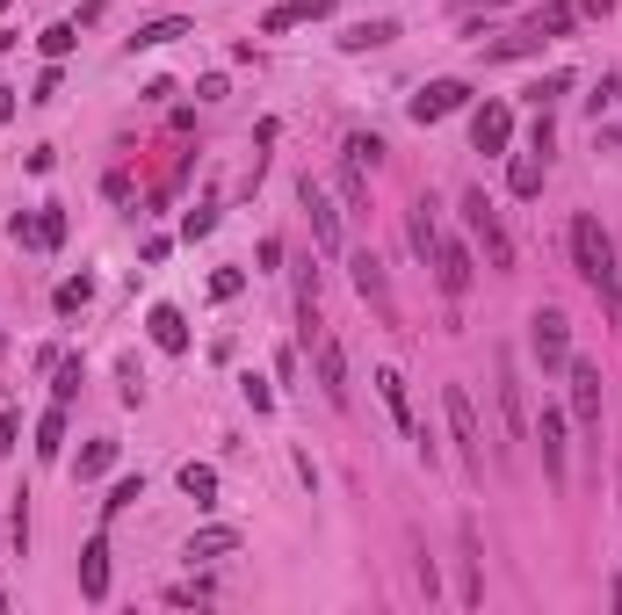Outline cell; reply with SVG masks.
I'll list each match as a JSON object with an SVG mask.
<instances>
[{
	"label": "cell",
	"instance_id": "1",
	"mask_svg": "<svg viewBox=\"0 0 622 615\" xmlns=\"http://www.w3.org/2000/svg\"><path fill=\"white\" fill-rule=\"evenodd\" d=\"M572 268L594 283V297L608 304V319L622 326V275H615V239L601 232V218H572Z\"/></svg>",
	"mask_w": 622,
	"mask_h": 615
},
{
	"label": "cell",
	"instance_id": "2",
	"mask_svg": "<svg viewBox=\"0 0 622 615\" xmlns=\"http://www.w3.org/2000/svg\"><path fill=\"white\" fill-rule=\"evenodd\" d=\"M463 225H471V239L485 246V268H492V275H514V239H507V225H500V210L485 203V189L463 196Z\"/></svg>",
	"mask_w": 622,
	"mask_h": 615
},
{
	"label": "cell",
	"instance_id": "3",
	"mask_svg": "<svg viewBox=\"0 0 622 615\" xmlns=\"http://www.w3.org/2000/svg\"><path fill=\"white\" fill-rule=\"evenodd\" d=\"M492 391H500V427H507V449L528 442V391H521V369L507 348H492Z\"/></svg>",
	"mask_w": 622,
	"mask_h": 615
},
{
	"label": "cell",
	"instance_id": "4",
	"mask_svg": "<svg viewBox=\"0 0 622 615\" xmlns=\"http://www.w3.org/2000/svg\"><path fill=\"white\" fill-rule=\"evenodd\" d=\"M442 406H449V435H456V456H463V471L485 478V442H478V406H471V391L449 384L442 391Z\"/></svg>",
	"mask_w": 622,
	"mask_h": 615
},
{
	"label": "cell",
	"instance_id": "5",
	"mask_svg": "<svg viewBox=\"0 0 622 615\" xmlns=\"http://www.w3.org/2000/svg\"><path fill=\"white\" fill-rule=\"evenodd\" d=\"M528 348H536L543 369H565V362H572V319L557 312V304H543V312L528 319Z\"/></svg>",
	"mask_w": 622,
	"mask_h": 615
},
{
	"label": "cell",
	"instance_id": "6",
	"mask_svg": "<svg viewBox=\"0 0 622 615\" xmlns=\"http://www.w3.org/2000/svg\"><path fill=\"white\" fill-rule=\"evenodd\" d=\"M434 283H442V297H463L478 283V261H471L463 239H434Z\"/></svg>",
	"mask_w": 622,
	"mask_h": 615
},
{
	"label": "cell",
	"instance_id": "7",
	"mask_svg": "<svg viewBox=\"0 0 622 615\" xmlns=\"http://www.w3.org/2000/svg\"><path fill=\"white\" fill-rule=\"evenodd\" d=\"M572 369V420L601 442V362H565Z\"/></svg>",
	"mask_w": 622,
	"mask_h": 615
},
{
	"label": "cell",
	"instance_id": "8",
	"mask_svg": "<svg viewBox=\"0 0 622 615\" xmlns=\"http://www.w3.org/2000/svg\"><path fill=\"white\" fill-rule=\"evenodd\" d=\"M463 102H471V87H463V80H427L420 95H413V123H442V116H456Z\"/></svg>",
	"mask_w": 622,
	"mask_h": 615
},
{
	"label": "cell",
	"instance_id": "9",
	"mask_svg": "<svg viewBox=\"0 0 622 615\" xmlns=\"http://www.w3.org/2000/svg\"><path fill=\"white\" fill-rule=\"evenodd\" d=\"M311 362H319V391L333 398V406H348V355H340L333 333H319V341H311Z\"/></svg>",
	"mask_w": 622,
	"mask_h": 615
},
{
	"label": "cell",
	"instance_id": "10",
	"mask_svg": "<svg viewBox=\"0 0 622 615\" xmlns=\"http://www.w3.org/2000/svg\"><path fill=\"white\" fill-rule=\"evenodd\" d=\"M348 268H355V290L377 304V319H384V326H398V304H391V283H384V261H377V254H355Z\"/></svg>",
	"mask_w": 622,
	"mask_h": 615
},
{
	"label": "cell",
	"instance_id": "11",
	"mask_svg": "<svg viewBox=\"0 0 622 615\" xmlns=\"http://www.w3.org/2000/svg\"><path fill=\"white\" fill-rule=\"evenodd\" d=\"M507 138H514V109H507V102H485V109L471 116V145H478V152H507Z\"/></svg>",
	"mask_w": 622,
	"mask_h": 615
},
{
	"label": "cell",
	"instance_id": "12",
	"mask_svg": "<svg viewBox=\"0 0 622 615\" xmlns=\"http://www.w3.org/2000/svg\"><path fill=\"white\" fill-rule=\"evenodd\" d=\"M456 565H463V608H478L485 601V558H478V529L471 521L456 529Z\"/></svg>",
	"mask_w": 622,
	"mask_h": 615
},
{
	"label": "cell",
	"instance_id": "13",
	"mask_svg": "<svg viewBox=\"0 0 622 615\" xmlns=\"http://www.w3.org/2000/svg\"><path fill=\"white\" fill-rule=\"evenodd\" d=\"M304 218H311V239H319L326 254H340V210L326 203L319 181H304Z\"/></svg>",
	"mask_w": 622,
	"mask_h": 615
},
{
	"label": "cell",
	"instance_id": "14",
	"mask_svg": "<svg viewBox=\"0 0 622 615\" xmlns=\"http://www.w3.org/2000/svg\"><path fill=\"white\" fill-rule=\"evenodd\" d=\"M536 442H543V471H550V485L565 492V413H557V406H543V427H536Z\"/></svg>",
	"mask_w": 622,
	"mask_h": 615
},
{
	"label": "cell",
	"instance_id": "15",
	"mask_svg": "<svg viewBox=\"0 0 622 615\" xmlns=\"http://www.w3.org/2000/svg\"><path fill=\"white\" fill-rule=\"evenodd\" d=\"M15 239H22V246H44V254H51V246L66 239V210H58V203H44L37 218H15Z\"/></svg>",
	"mask_w": 622,
	"mask_h": 615
},
{
	"label": "cell",
	"instance_id": "16",
	"mask_svg": "<svg viewBox=\"0 0 622 615\" xmlns=\"http://www.w3.org/2000/svg\"><path fill=\"white\" fill-rule=\"evenodd\" d=\"M145 333H152V348H167V355H189V319H181L174 304H152Z\"/></svg>",
	"mask_w": 622,
	"mask_h": 615
},
{
	"label": "cell",
	"instance_id": "17",
	"mask_svg": "<svg viewBox=\"0 0 622 615\" xmlns=\"http://www.w3.org/2000/svg\"><path fill=\"white\" fill-rule=\"evenodd\" d=\"M572 22H586V15H579V0H550V8L528 15V37H543V44H550V37H565Z\"/></svg>",
	"mask_w": 622,
	"mask_h": 615
},
{
	"label": "cell",
	"instance_id": "18",
	"mask_svg": "<svg viewBox=\"0 0 622 615\" xmlns=\"http://www.w3.org/2000/svg\"><path fill=\"white\" fill-rule=\"evenodd\" d=\"M80 594H87V601H102V594H109V543H102V536L80 550Z\"/></svg>",
	"mask_w": 622,
	"mask_h": 615
},
{
	"label": "cell",
	"instance_id": "19",
	"mask_svg": "<svg viewBox=\"0 0 622 615\" xmlns=\"http://www.w3.org/2000/svg\"><path fill=\"white\" fill-rule=\"evenodd\" d=\"M377 391H384V406H391V420L406 427V435H420V427H413V398H406V377H398V369H377Z\"/></svg>",
	"mask_w": 622,
	"mask_h": 615
},
{
	"label": "cell",
	"instance_id": "20",
	"mask_svg": "<svg viewBox=\"0 0 622 615\" xmlns=\"http://www.w3.org/2000/svg\"><path fill=\"white\" fill-rule=\"evenodd\" d=\"M507 189H514L521 203H536V196H543V152H521V160L507 167Z\"/></svg>",
	"mask_w": 622,
	"mask_h": 615
},
{
	"label": "cell",
	"instance_id": "21",
	"mask_svg": "<svg viewBox=\"0 0 622 615\" xmlns=\"http://www.w3.org/2000/svg\"><path fill=\"white\" fill-rule=\"evenodd\" d=\"M326 8H333V0H283V8H268L261 29H268V37H283L290 22H311V15H326Z\"/></svg>",
	"mask_w": 622,
	"mask_h": 615
},
{
	"label": "cell",
	"instance_id": "22",
	"mask_svg": "<svg viewBox=\"0 0 622 615\" xmlns=\"http://www.w3.org/2000/svg\"><path fill=\"white\" fill-rule=\"evenodd\" d=\"M58 449H66V406H51L37 420V456H58Z\"/></svg>",
	"mask_w": 622,
	"mask_h": 615
},
{
	"label": "cell",
	"instance_id": "23",
	"mask_svg": "<svg viewBox=\"0 0 622 615\" xmlns=\"http://www.w3.org/2000/svg\"><path fill=\"white\" fill-rule=\"evenodd\" d=\"M225 550H239V529H203V536H189V558H225Z\"/></svg>",
	"mask_w": 622,
	"mask_h": 615
},
{
	"label": "cell",
	"instance_id": "24",
	"mask_svg": "<svg viewBox=\"0 0 622 615\" xmlns=\"http://www.w3.org/2000/svg\"><path fill=\"white\" fill-rule=\"evenodd\" d=\"M181 492L210 507V500H217V471H210V464H181Z\"/></svg>",
	"mask_w": 622,
	"mask_h": 615
},
{
	"label": "cell",
	"instance_id": "25",
	"mask_svg": "<svg viewBox=\"0 0 622 615\" xmlns=\"http://www.w3.org/2000/svg\"><path fill=\"white\" fill-rule=\"evenodd\" d=\"M391 37H398L391 22H355L348 37H340V44H348V51H377V44H391Z\"/></svg>",
	"mask_w": 622,
	"mask_h": 615
},
{
	"label": "cell",
	"instance_id": "26",
	"mask_svg": "<svg viewBox=\"0 0 622 615\" xmlns=\"http://www.w3.org/2000/svg\"><path fill=\"white\" fill-rule=\"evenodd\" d=\"M434 239H442V232H434V203H420L413 210V254L420 261H434Z\"/></svg>",
	"mask_w": 622,
	"mask_h": 615
},
{
	"label": "cell",
	"instance_id": "27",
	"mask_svg": "<svg viewBox=\"0 0 622 615\" xmlns=\"http://www.w3.org/2000/svg\"><path fill=\"white\" fill-rule=\"evenodd\" d=\"M174 37H189L181 22H152V29H138L131 37V51H160V44H174Z\"/></svg>",
	"mask_w": 622,
	"mask_h": 615
},
{
	"label": "cell",
	"instance_id": "28",
	"mask_svg": "<svg viewBox=\"0 0 622 615\" xmlns=\"http://www.w3.org/2000/svg\"><path fill=\"white\" fill-rule=\"evenodd\" d=\"M109 464H116V442H87L80 449V478H102Z\"/></svg>",
	"mask_w": 622,
	"mask_h": 615
},
{
	"label": "cell",
	"instance_id": "29",
	"mask_svg": "<svg viewBox=\"0 0 622 615\" xmlns=\"http://www.w3.org/2000/svg\"><path fill=\"white\" fill-rule=\"evenodd\" d=\"M340 196H348V210H362V218H369V181H362L355 160H348V174H340Z\"/></svg>",
	"mask_w": 622,
	"mask_h": 615
},
{
	"label": "cell",
	"instance_id": "30",
	"mask_svg": "<svg viewBox=\"0 0 622 615\" xmlns=\"http://www.w3.org/2000/svg\"><path fill=\"white\" fill-rule=\"evenodd\" d=\"M87 297H95V283H87V275H80V283H58V312H80Z\"/></svg>",
	"mask_w": 622,
	"mask_h": 615
},
{
	"label": "cell",
	"instance_id": "31",
	"mask_svg": "<svg viewBox=\"0 0 622 615\" xmlns=\"http://www.w3.org/2000/svg\"><path fill=\"white\" fill-rule=\"evenodd\" d=\"M348 160L355 167H377L384 160V138H348Z\"/></svg>",
	"mask_w": 622,
	"mask_h": 615
},
{
	"label": "cell",
	"instance_id": "32",
	"mask_svg": "<svg viewBox=\"0 0 622 615\" xmlns=\"http://www.w3.org/2000/svg\"><path fill=\"white\" fill-rule=\"evenodd\" d=\"M131 500H145V478H123V485L109 492V500H102V507H109V514H123V507H131Z\"/></svg>",
	"mask_w": 622,
	"mask_h": 615
},
{
	"label": "cell",
	"instance_id": "33",
	"mask_svg": "<svg viewBox=\"0 0 622 615\" xmlns=\"http://www.w3.org/2000/svg\"><path fill=\"white\" fill-rule=\"evenodd\" d=\"M210 225H217V203H196V210H189V218H181V232H189V239H203Z\"/></svg>",
	"mask_w": 622,
	"mask_h": 615
},
{
	"label": "cell",
	"instance_id": "34",
	"mask_svg": "<svg viewBox=\"0 0 622 615\" xmlns=\"http://www.w3.org/2000/svg\"><path fill=\"white\" fill-rule=\"evenodd\" d=\"M73 37H80V29H73V22H58V29H44V51H51V58H66V51H73Z\"/></svg>",
	"mask_w": 622,
	"mask_h": 615
},
{
	"label": "cell",
	"instance_id": "35",
	"mask_svg": "<svg viewBox=\"0 0 622 615\" xmlns=\"http://www.w3.org/2000/svg\"><path fill=\"white\" fill-rule=\"evenodd\" d=\"M565 87H572V73H550V80H536V87H528V95H536V109H543V102H557V95H565Z\"/></svg>",
	"mask_w": 622,
	"mask_h": 615
},
{
	"label": "cell",
	"instance_id": "36",
	"mask_svg": "<svg viewBox=\"0 0 622 615\" xmlns=\"http://www.w3.org/2000/svg\"><path fill=\"white\" fill-rule=\"evenodd\" d=\"M73 391H80V362H58V406H73Z\"/></svg>",
	"mask_w": 622,
	"mask_h": 615
},
{
	"label": "cell",
	"instance_id": "37",
	"mask_svg": "<svg viewBox=\"0 0 622 615\" xmlns=\"http://www.w3.org/2000/svg\"><path fill=\"white\" fill-rule=\"evenodd\" d=\"M608 102H622V73H608V80H601V95H594V109H608Z\"/></svg>",
	"mask_w": 622,
	"mask_h": 615
},
{
	"label": "cell",
	"instance_id": "38",
	"mask_svg": "<svg viewBox=\"0 0 622 615\" xmlns=\"http://www.w3.org/2000/svg\"><path fill=\"white\" fill-rule=\"evenodd\" d=\"M608 601H615V608H622V579H608Z\"/></svg>",
	"mask_w": 622,
	"mask_h": 615
},
{
	"label": "cell",
	"instance_id": "39",
	"mask_svg": "<svg viewBox=\"0 0 622 615\" xmlns=\"http://www.w3.org/2000/svg\"><path fill=\"white\" fill-rule=\"evenodd\" d=\"M8 109H15V102H8V87H0V116H8Z\"/></svg>",
	"mask_w": 622,
	"mask_h": 615
},
{
	"label": "cell",
	"instance_id": "40",
	"mask_svg": "<svg viewBox=\"0 0 622 615\" xmlns=\"http://www.w3.org/2000/svg\"><path fill=\"white\" fill-rule=\"evenodd\" d=\"M615 485H622V471H615Z\"/></svg>",
	"mask_w": 622,
	"mask_h": 615
}]
</instances>
